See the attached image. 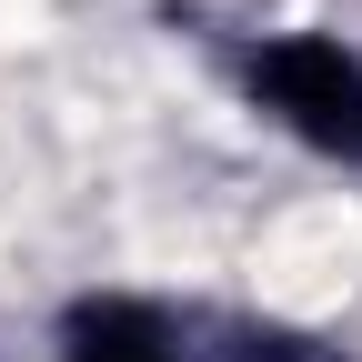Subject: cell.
<instances>
[{"label":"cell","mask_w":362,"mask_h":362,"mask_svg":"<svg viewBox=\"0 0 362 362\" xmlns=\"http://www.w3.org/2000/svg\"><path fill=\"white\" fill-rule=\"evenodd\" d=\"M232 81H242V101L272 131H292L302 151L362 171V51H352V40H332V30L242 40V51H232Z\"/></svg>","instance_id":"6da1fadb"},{"label":"cell","mask_w":362,"mask_h":362,"mask_svg":"<svg viewBox=\"0 0 362 362\" xmlns=\"http://www.w3.org/2000/svg\"><path fill=\"white\" fill-rule=\"evenodd\" d=\"M51 362H202V352L141 292H71L51 322Z\"/></svg>","instance_id":"7a4b0ae2"},{"label":"cell","mask_w":362,"mask_h":362,"mask_svg":"<svg viewBox=\"0 0 362 362\" xmlns=\"http://www.w3.org/2000/svg\"><path fill=\"white\" fill-rule=\"evenodd\" d=\"M221 362H362V352L332 342V332L272 322V312H242V322H221Z\"/></svg>","instance_id":"3957f363"}]
</instances>
